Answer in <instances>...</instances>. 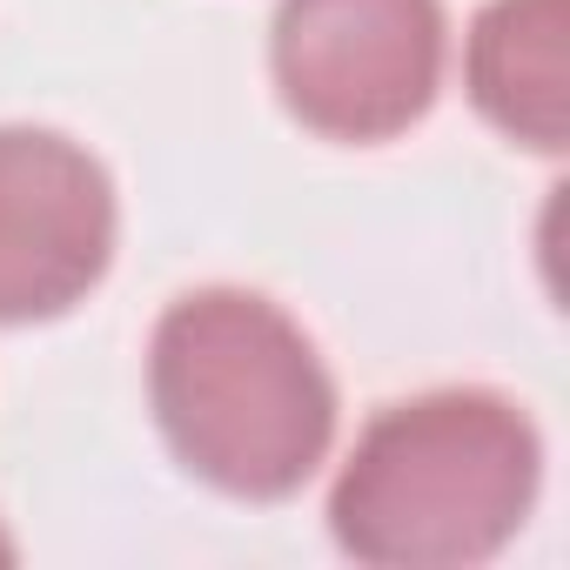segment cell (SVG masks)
<instances>
[{"label": "cell", "instance_id": "cell-1", "mask_svg": "<svg viewBox=\"0 0 570 570\" xmlns=\"http://www.w3.org/2000/svg\"><path fill=\"white\" fill-rule=\"evenodd\" d=\"M148 396L168 450L222 497H296L336 436V383L289 309L255 289L168 303L148 350Z\"/></svg>", "mask_w": 570, "mask_h": 570}, {"label": "cell", "instance_id": "cell-2", "mask_svg": "<svg viewBox=\"0 0 570 570\" xmlns=\"http://www.w3.org/2000/svg\"><path fill=\"white\" fill-rule=\"evenodd\" d=\"M537 483L543 443L510 396L430 390L370 416L330 490V530L356 563L456 570L523 530Z\"/></svg>", "mask_w": 570, "mask_h": 570}, {"label": "cell", "instance_id": "cell-3", "mask_svg": "<svg viewBox=\"0 0 570 570\" xmlns=\"http://www.w3.org/2000/svg\"><path fill=\"white\" fill-rule=\"evenodd\" d=\"M268 68L303 128L330 141H390L430 115L443 81L436 0H282Z\"/></svg>", "mask_w": 570, "mask_h": 570}, {"label": "cell", "instance_id": "cell-4", "mask_svg": "<svg viewBox=\"0 0 570 570\" xmlns=\"http://www.w3.org/2000/svg\"><path fill=\"white\" fill-rule=\"evenodd\" d=\"M115 262V181L61 128H0V323L68 316Z\"/></svg>", "mask_w": 570, "mask_h": 570}, {"label": "cell", "instance_id": "cell-5", "mask_svg": "<svg viewBox=\"0 0 570 570\" xmlns=\"http://www.w3.org/2000/svg\"><path fill=\"white\" fill-rule=\"evenodd\" d=\"M563 35L570 0H490L470 28V101L510 141L557 155L563 148Z\"/></svg>", "mask_w": 570, "mask_h": 570}]
</instances>
